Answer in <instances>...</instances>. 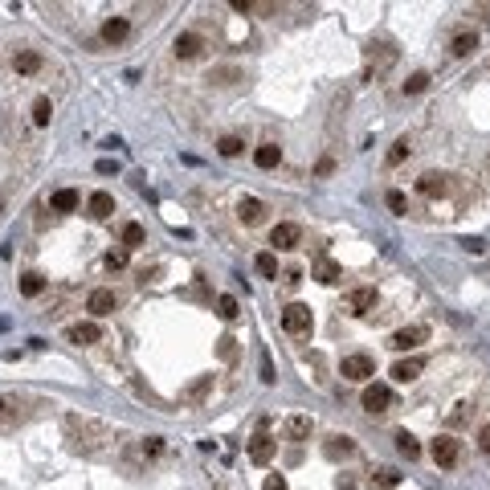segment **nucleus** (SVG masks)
Wrapping results in <instances>:
<instances>
[{
	"label": "nucleus",
	"instance_id": "obj_1",
	"mask_svg": "<svg viewBox=\"0 0 490 490\" xmlns=\"http://www.w3.org/2000/svg\"><path fill=\"white\" fill-rule=\"evenodd\" d=\"M66 442H70V449H78V453H86V458H98V453H106V449L115 446V433H111L102 421H94V417L70 413V417H66Z\"/></svg>",
	"mask_w": 490,
	"mask_h": 490
},
{
	"label": "nucleus",
	"instance_id": "obj_2",
	"mask_svg": "<svg viewBox=\"0 0 490 490\" xmlns=\"http://www.w3.org/2000/svg\"><path fill=\"white\" fill-rule=\"evenodd\" d=\"M29 417V401L17 393H0V433H12L17 425H25Z\"/></svg>",
	"mask_w": 490,
	"mask_h": 490
},
{
	"label": "nucleus",
	"instance_id": "obj_3",
	"mask_svg": "<svg viewBox=\"0 0 490 490\" xmlns=\"http://www.w3.org/2000/svg\"><path fill=\"white\" fill-rule=\"evenodd\" d=\"M339 376H343V380H368V376H376V359L356 352V356H348L339 364Z\"/></svg>",
	"mask_w": 490,
	"mask_h": 490
},
{
	"label": "nucleus",
	"instance_id": "obj_4",
	"mask_svg": "<svg viewBox=\"0 0 490 490\" xmlns=\"http://www.w3.org/2000/svg\"><path fill=\"white\" fill-rule=\"evenodd\" d=\"M299 241H303V229L294 221H278L270 229V245L274 249H299Z\"/></svg>",
	"mask_w": 490,
	"mask_h": 490
},
{
	"label": "nucleus",
	"instance_id": "obj_5",
	"mask_svg": "<svg viewBox=\"0 0 490 490\" xmlns=\"http://www.w3.org/2000/svg\"><path fill=\"white\" fill-rule=\"evenodd\" d=\"M282 327H286L290 335H307V331H311V307L290 303V307L282 311Z\"/></svg>",
	"mask_w": 490,
	"mask_h": 490
},
{
	"label": "nucleus",
	"instance_id": "obj_6",
	"mask_svg": "<svg viewBox=\"0 0 490 490\" xmlns=\"http://www.w3.org/2000/svg\"><path fill=\"white\" fill-rule=\"evenodd\" d=\"M433 462H437V466H458V462H462V442H458V437H449V433H442V437H437V442H433Z\"/></svg>",
	"mask_w": 490,
	"mask_h": 490
},
{
	"label": "nucleus",
	"instance_id": "obj_7",
	"mask_svg": "<svg viewBox=\"0 0 490 490\" xmlns=\"http://www.w3.org/2000/svg\"><path fill=\"white\" fill-rule=\"evenodd\" d=\"M425 339H429V327L413 323V327H401V331H393L388 348H397V352H408V348H417V343H425Z\"/></svg>",
	"mask_w": 490,
	"mask_h": 490
},
{
	"label": "nucleus",
	"instance_id": "obj_8",
	"mask_svg": "<svg viewBox=\"0 0 490 490\" xmlns=\"http://www.w3.org/2000/svg\"><path fill=\"white\" fill-rule=\"evenodd\" d=\"M249 458L258 462V466H266L270 458H274V437H270V421L258 425V433H254V442H249Z\"/></svg>",
	"mask_w": 490,
	"mask_h": 490
},
{
	"label": "nucleus",
	"instance_id": "obj_9",
	"mask_svg": "<svg viewBox=\"0 0 490 490\" xmlns=\"http://www.w3.org/2000/svg\"><path fill=\"white\" fill-rule=\"evenodd\" d=\"M115 307H119V299H115V290H106V286H98V290H90L86 299V311H94L98 319L102 314H115Z\"/></svg>",
	"mask_w": 490,
	"mask_h": 490
},
{
	"label": "nucleus",
	"instance_id": "obj_10",
	"mask_svg": "<svg viewBox=\"0 0 490 490\" xmlns=\"http://www.w3.org/2000/svg\"><path fill=\"white\" fill-rule=\"evenodd\" d=\"M127 33H131V21H127V17H106V21H102V41L106 45L127 41Z\"/></svg>",
	"mask_w": 490,
	"mask_h": 490
},
{
	"label": "nucleus",
	"instance_id": "obj_11",
	"mask_svg": "<svg viewBox=\"0 0 490 490\" xmlns=\"http://www.w3.org/2000/svg\"><path fill=\"white\" fill-rule=\"evenodd\" d=\"M66 339L78 343V348H86V343H98V339H102V327H98V323H74V327L66 331Z\"/></svg>",
	"mask_w": 490,
	"mask_h": 490
},
{
	"label": "nucleus",
	"instance_id": "obj_12",
	"mask_svg": "<svg viewBox=\"0 0 490 490\" xmlns=\"http://www.w3.org/2000/svg\"><path fill=\"white\" fill-rule=\"evenodd\" d=\"M41 53H33V49H21L17 57H12V70L21 74V78H33V74H41Z\"/></svg>",
	"mask_w": 490,
	"mask_h": 490
},
{
	"label": "nucleus",
	"instance_id": "obj_13",
	"mask_svg": "<svg viewBox=\"0 0 490 490\" xmlns=\"http://www.w3.org/2000/svg\"><path fill=\"white\" fill-rule=\"evenodd\" d=\"M388 404H393V393H388L384 384H368V388H364V408H368V413H384Z\"/></svg>",
	"mask_w": 490,
	"mask_h": 490
},
{
	"label": "nucleus",
	"instance_id": "obj_14",
	"mask_svg": "<svg viewBox=\"0 0 490 490\" xmlns=\"http://www.w3.org/2000/svg\"><path fill=\"white\" fill-rule=\"evenodd\" d=\"M417 192H421V196H446L449 176H442V172H425V176L417 180Z\"/></svg>",
	"mask_w": 490,
	"mask_h": 490
},
{
	"label": "nucleus",
	"instance_id": "obj_15",
	"mask_svg": "<svg viewBox=\"0 0 490 490\" xmlns=\"http://www.w3.org/2000/svg\"><path fill=\"white\" fill-rule=\"evenodd\" d=\"M348 307H352V314H368L376 307V286H356L348 294Z\"/></svg>",
	"mask_w": 490,
	"mask_h": 490
},
{
	"label": "nucleus",
	"instance_id": "obj_16",
	"mask_svg": "<svg viewBox=\"0 0 490 490\" xmlns=\"http://www.w3.org/2000/svg\"><path fill=\"white\" fill-rule=\"evenodd\" d=\"M262 217H266V205L254 200V196H241V205H237V221H241V225H258Z\"/></svg>",
	"mask_w": 490,
	"mask_h": 490
},
{
	"label": "nucleus",
	"instance_id": "obj_17",
	"mask_svg": "<svg viewBox=\"0 0 490 490\" xmlns=\"http://www.w3.org/2000/svg\"><path fill=\"white\" fill-rule=\"evenodd\" d=\"M474 49H478V33H474V29H458V33H453V41H449V53H453V57H466V53H474Z\"/></svg>",
	"mask_w": 490,
	"mask_h": 490
},
{
	"label": "nucleus",
	"instance_id": "obj_18",
	"mask_svg": "<svg viewBox=\"0 0 490 490\" xmlns=\"http://www.w3.org/2000/svg\"><path fill=\"white\" fill-rule=\"evenodd\" d=\"M86 209H90L94 221H106V217L115 213V196H111V192H94V196L86 200Z\"/></svg>",
	"mask_w": 490,
	"mask_h": 490
},
{
	"label": "nucleus",
	"instance_id": "obj_19",
	"mask_svg": "<svg viewBox=\"0 0 490 490\" xmlns=\"http://www.w3.org/2000/svg\"><path fill=\"white\" fill-rule=\"evenodd\" d=\"M421 372H425V359H417V356H408V359H401V364H393V380H401V384L417 380Z\"/></svg>",
	"mask_w": 490,
	"mask_h": 490
},
{
	"label": "nucleus",
	"instance_id": "obj_20",
	"mask_svg": "<svg viewBox=\"0 0 490 490\" xmlns=\"http://www.w3.org/2000/svg\"><path fill=\"white\" fill-rule=\"evenodd\" d=\"M78 200H82V196H78L74 188H57V192L49 196V209H53V213H74Z\"/></svg>",
	"mask_w": 490,
	"mask_h": 490
},
{
	"label": "nucleus",
	"instance_id": "obj_21",
	"mask_svg": "<svg viewBox=\"0 0 490 490\" xmlns=\"http://www.w3.org/2000/svg\"><path fill=\"white\" fill-rule=\"evenodd\" d=\"M311 417H303V413H294V417H286V437L290 442H307L311 437Z\"/></svg>",
	"mask_w": 490,
	"mask_h": 490
},
{
	"label": "nucleus",
	"instance_id": "obj_22",
	"mask_svg": "<svg viewBox=\"0 0 490 490\" xmlns=\"http://www.w3.org/2000/svg\"><path fill=\"white\" fill-rule=\"evenodd\" d=\"M200 49H205L200 33H180V37H176V57H184V62H188V57H196Z\"/></svg>",
	"mask_w": 490,
	"mask_h": 490
},
{
	"label": "nucleus",
	"instance_id": "obj_23",
	"mask_svg": "<svg viewBox=\"0 0 490 490\" xmlns=\"http://www.w3.org/2000/svg\"><path fill=\"white\" fill-rule=\"evenodd\" d=\"M278 160H282V147H278V143H262V147L254 151V164H258V168H278Z\"/></svg>",
	"mask_w": 490,
	"mask_h": 490
},
{
	"label": "nucleus",
	"instance_id": "obj_24",
	"mask_svg": "<svg viewBox=\"0 0 490 490\" xmlns=\"http://www.w3.org/2000/svg\"><path fill=\"white\" fill-rule=\"evenodd\" d=\"M339 274H343V270H339V262H331V258H319V262H314V278L327 282V286L339 282Z\"/></svg>",
	"mask_w": 490,
	"mask_h": 490
},
{
	"label": "nucleus",
	"instance_id": "obj_25",
	"mask_svg": "<svg viewBox=\"0 0 490 490\" xmlns=\"http://www.w3.org/2000/svg\"><path fill=\"white\" fill-rule=\"evenodd\" d=\"M213 388V376H200V380H192L188 388H184V401L188 404H196V401H205V393Z\"/></svg>",
	"mask_w": 490,
	"mask_h": 490
},
{
	"label": "nucleus",
	"instance_id": "obj_26",
	"mask_svg": "<svg viewBox=\"0 0 490 490\" xmlns=\"http://www.w3.org/2000/svg\"><path fill=\"white\" fill-rule=\"evenodd\" d=\"M41 290H45V278H41V274H33V270H29V274H21V294H25V299H37Z\"/></svg>",
	"mask_w": 490,
	"mask_h": 490
},
{
	"label": "nucleus",
	"instance_id": "obj_27",
	"mask_svg": "<svg viewBox=\"0 0 490 490\" xmlns=\"http://www.w3.org/2000/svg\"><path fill=\"white\" fill-rule=\"evenodd\" d=\"M356 453V442L352 437H331L327 442V458H352Z\"/></svg>",
	"mask_w": 490,
	"mask_h": 490
},
{
	"label": "nucleus",
	"instance_id": "obj_28",
	"mask_svg": "<svg viewBox=\"0 0 490 490\" xmlns=\"http://www.w3.org/2000/svg\"><path fill=\"white\" fill-rule=\"evenodd\" d=\"M372 482H376V487H384V490L401 487V470H393V466H380V470L372 474Z\"/></svg>",
	"mask_w": 490,
	"mask_h": 490
},
{
	"label": "nucleus",
	"instance_id": "obj_29",
	"mask_svg": "<svg viewBox=\"0 0 490 490\" xmlns=\"http://www.w3.org/2000/svg\"><path fill=\"white\" fill-rule=\"evenodd\" d=\"M254 270H258L262 278H274V274H278V258H274L270 249H262V254L254 258Z\"/></svg>",
	"mask_w": 490,
	"mask_h": 490
},
{
	"label": "nucleus",
	"instance_id": "obj_30",
	"mask_svg": "<svg viewBox=\"0 0 490 490\" xmlns=\"http://www.w3.org/2000/svg\"><path fill=\"white\" fill-rule=\"evenodd\" d=\"M397 449H401L404 458H408V462H413V458H421V446H417V437H413V433H397Z\"/></svg>",
	"mask_w": 490,
	"mask_h": 490
},
{
	"label": "nucleus",
	"instance_id": "obj_31",
	"mask_svg": "<svg viewBox=\"0 0 490 490\" xmlns=\"http://www.w3.org/2000/svg\"><path fill=\"white\" fill-rule=\"evenodd\" d=\"M160 453H164V437H143V442H139V458H143V462H151V458H160Z\"/></svg>",
	"mask_w": 490,
	"mask_h": 490
},
{
	"label": "nucleus",
	"instance_id": "obj_32",
	"mask_svg": "<svg viewBox=\"0 0 490 490\" xmlns=\"http://www.w3.org/2000/svg\"><path fill=\"white\" fill-rule=\"evenodd\" d=\"M49 119H53V102H49V98H37V102H33V123H37V127H49Z\"/></svg>",
	"mask_w": 490,
	"mask_h": 490
},
{
	"label": "nucleus",
	"instance_id": "obj_33",
	"mask_svg": "<svg viewBox=\"0 0 490 490\" xmlns=\"http://www.w3.org/2000/svg\"><path fill=\"white\" fill-rule=\"evenodd\" d=\"M123 245L131 249V245H143V225H123Z\"/></svg>",
	"mask_w": 490,
	"mask_h": 490
},
{
	"label": "nucleus",
	"instance_id": "obj_34",
	"mask_svg": "<svg viewBox=\"0 0 490 490\" xmlns=\"http://www.w3.org/2000/svg\"><path fill=\"white\" fill-rule=\"evenodd\" d=\"M241 147H245V143H241L237 135H225L221 143H217V151H221V156H241Z\"/></svg>",
	"mask_w": 490,
	"mask_h": 490
},
{
	"label": "nucleus",
	"instance_id": "obj_35",
	"mask_svg": "<svg viewBox=\"0 0 490 490\" xmlns=\"http://www.w3.org/2000/svg\"><path fill=\"white\" fill-rule=\"evenodd\" d=\"M217 314H221V319H237V299H233V294H221V299H217Z\"/></svg>",
	"mask_w": 490,
	"mask_h": 490
},
{
	"label": "nucleus",
	"instance_id": "obj_36",
	"mask_svg": "<svg viewBox=\"0 0 490 490\" xmlns=\"http://www.w3.org/2000/svg\"><path fill=\"white\" fill-rule=\"evenodd\" d=\"M421 90H429V74H408L404 94H421Z\"/></svg>",
	"mask_w": 490,
	"mask_h": 490
},
{
	"label": "nucleus",
	"instance_id": "obj_37",
	"mask_svg": "<svg viewBox=\"0 0 490 490\" xmlns=\"http://www.w3.org/2000/svg\"><path fill=\"white\" fill-rule=\"evenodd\" d=\"M408 151H413V147H408V139H397V143H393V151H388V164H404V160H408Z\"/></svg>",
	"mask_w": 490,
	"mask_h": 490
},
{
	"label": "nucleus",
	"instance_id": "obj_38",
	"mask_svg": "<svg viewBox=\"0 0 490 490\" xmlns=\"http://www.w3.org/2000/svg\"><path fill=\"white\" fill-rule=\"evenodd\" d=\"M384 200H388V209H393V213H404V209H408V200H404V192H397V188H393V192H388Z\"/></svg>",
	"mask_w": 490,
	"mask_h": 490
},
{
	"label": "nucleus",
	"instance_id": "obj_39",
	"mask_svg": "<svg viewBox=\"0 0 490 490\" xmlns=\"http://www.w3.org/2000/svg\"><path fill=\"white\" fill-rule=\"evenodd\" d=\"M106 266L123 270V266H127V249H111V254H106Z\"/></svg>",
	"mask_w": 490,
	"mask_h": 490
},
{
	"label": "nucleus",
	"instance_id": "obj_40",
	"mask_svg": "<svg viewBox=\"0 0 490 490\" xmlns=\"http://www.w3.org/2000/svg\"><path fill=\"white\" fill-rule=\"evenodd\" d=\"M233 78H237V70H213L209 74V82H217V86H229Z\"/></svg>",
	"mask_w": 490,
	"mask_h": 490
},
{
	"label": "nucleus",
	"instance_id": "obj_41",
	"mask_svg": "<svg viewBox=\"0 0 490 490\" xmlns=\"http://www.w3.org/2000/svg\"><path fill=\"white\" fill-rule=\"evenodd\" d=\"M262 380H266V384L278 380V376H274V359H270V352H262Z\"/></svg>",
	"mask_w": 490,
	"mask_h": 490
},
{
	"label": "nucleus",
	"instance_id": "obj_42",
	"mask_svg": "<svg viewBox=\"0 0 490 490\" xmlns=\"http://www.w3.org/2000/svg\"><path fill=\"white\" fill-rule=\"evenodd\" d=\"M462 245H466V249H470V254H487V241H482V237H466V241H462Z\"/></svg>",
	"mask_w": 490,
	"mask_h": 490
},
{
	"label": "nucleus",
	"instance_id": "obj_43",
	"mask_svg": "<svg viewBox=\"0 0 490 490\" xmlns=\"http://www.w3.org/2000/svg\"><path fill=\"white\" fill-rule=\"evenodd\" d=\"M478 449H482V453H490V421L478 429Z\"/></svg>",
	"mask_w": 490,
	"mask_h": 490
},
{
	"label": "nucleus",
	"instance_id": "obj_44",
	"mask_svg": "<svg viewBox=\"0 0 490 490\" xmlns=\"http://www.w3.org/2000/svg\"><path fill=\"white\" fill-rule=\"evenodd\" d=\"M233 343H237V339H229V335L221 339V359H233V356H237V348H233Z\"/></svg>",
	"mask_w": 490,
	"mask_h": 490
},
{
	"label": "nucleus",
	"instance_id": "obj_45",
	"mask_svg": "<svg viewBox=\"0 0 490 490\" xmlns=\"http://www.w3.org/2000/svg\"><path fill=\"white\" fill-rule=\"evenodd\" d=\"M262 490H286V478H282V474H270Z\"/></svg>",
	"mask_w": 490,
	"mask_h": 490
}]
</instances>
